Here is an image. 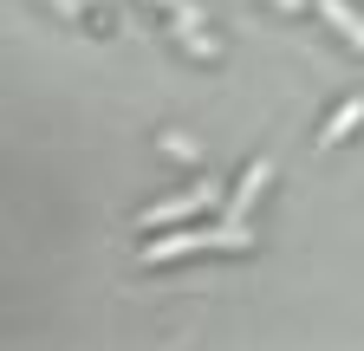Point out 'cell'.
Returning a JSON list of instances; mask_svg holds the SVG:
<instances>
[{
    "label": "cell",
    "instance_id": "1",
    "mask_svg": "<svg viewBox=\"0 0 364 351\" xmlns=\"http://www.w3.org/2000/svg\"><path fill=\"white\" fill-rule=\"evenodd\" d=\"M208 247H247V222H228V228H196V234H169L144 247V267H169L182 254H208Z\"/></svg>",
    "mask_w": 364,
    "mask_h": 351
},
{
    "label": "cell",
    "instance_id": "2",
    "mask_svg": "<svg viewBox=\"0 0 364 351\" xmlns=\"http://www.w3.org/2000/svg\"><path fill=\"white\" fill-rule=\"evenodd\" d=\"M208 202H215V183H196L189 195H169V202L144 208V215H136V222H144V228H169V222H182V215H202Z\"/></svg>",
    "mask_w": 364,
    "mask_h": 351
},
{
    "label": "cell",
    "instance_id": "3",
    "mask_svg": "<svg viewBox=\"0 0 364 351\" xmlns=\"http://www.w3.org/2000/svg\"><path fill=\"white\" fill-rule=\"evenodd\" d=\"M267 176H273V163H247V176H241V189H235V202H228V222H247V208L260 202V189H267Z\"/></svg>",
    "mask_w": 364,
    "mask_h": 351
},
{
    "label": "cell",
    "instance_id": "4",
    "mask_svg": "<svg viewBox=\"0 0 364 351\" xmlns=\"http://www.w3.org/2000/svg\"><path fill=\"white\" fill-rule=\"evenodd\" d=\"M318 14H326V20H332V26L345 33V46H358V53H364V20H358V14L345 7V0H318Z\"/></svg>",
    "mask_w": 364,
    "mask_h": 351
},
{
    "label": "cell",
    "instance_id": "5",
    "mask_svg": "<svg viewBox=\"0 0 364 351\" xmlns=\"http://www.w3.org/2000/svg\"><path fill=\"white\" fill-rule=\"evenodd\" d=\"M358 124H364V98H345V104L332 111V124H326V137H318V144H345Z\"/></svg>",
    "mask_w": 364,
    "mask_h": 351
},
{
    "label": "cell",
    "instance_id": "6",
    "mask_svg": "<svg viewBox=\"0 0 364 351\" xmlns=\"http://www.w3.org/2000/svg\"><path fill=\"white\" fill-rule=\"evenodd\" d=\"M156 7H169V14H176V26H182V33H196V26H202V14H196V7H189V0H156Z\"/></svg>",
    "mask_w": 364,
    "mask_h": 351
},
{
    "label": "cell",
    "instance_id": "7",
    "mask_svg": "<svg viewBox=\"0 0 364 351\" xmlns=\"http://www.w3.org/2000/svg\"><path fill=\"white\" fill-rule=\"evenodd\" d=\"M273 7H287V14H293V7H306V0H273Z\"/></svg>",
    "mask_w": 364,
    "mask_h": 351
}]
</instances>
